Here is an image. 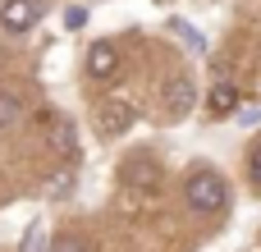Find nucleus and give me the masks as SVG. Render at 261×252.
<instances>
[{
	"label": "nucleus",
	"mask_w": 261,
	"mask_h": 252,
	"mask_svg": "<svg viewBox=\"0 0 261 252\" xmlns=\"http://www.w3.org/2000/svg\"><path fill=\"white\" fill-rule=\"evenodd\" d=\"M184 197H188V207L197 216H220L225 202H229V188H225V179L216 170H193L184 179Z\"/></svg>",
	"instance_id": "obj_1"
},
{
	"label": "nucleus",
	"mask_w": 261,
	"mask_h": 252,
	"mask_svg": "<svg viewBox=\"0 0 261 252\" xmlns=\"http://www.w3.org/2000/svg\"><path fill=\"white\" fill-rule=\"evenodd\" d=\"M50 252H92V248H87V239H78V234H60V239L50 243Z\"/></svg>",
	"instance_id": "obj_11"
},
{
	"label": "nucleus",
	"mask_w": 261,
	"mask_h": 252,
	"mask_svg": "<svg viewBox=\"0 0 261 252\" xmlns=\"http://www.w3.org/2000/svg\"><path fill=\"white\" fill-rule=\"evenodd\" d=\"M87 73L101 78V83H110V78L119 73V51H115V41H92V51H87Z\"/></svg>",
	"instance_id": "obj_5"
},
{
	"label": "nucleus",
	"mask_w": 261,
	"mask_h": 252,
	"mask_svg": "<svg viewBox=\"0 0 261 252\" xmlns=\"http://www.w3.org/2000/svg\"><path fill=\"white\" fill-rule=\"evenodd\" d=\"M46 138H50V152H60L64 161L78 156V133H73V124L64 115H46Z\"/></svg>",
	"instance_id": "obj_6"
},
{
	"label": "nucleus",
	"mask_w": 261,
	"mask_h": 252,
	"mask_svg": "<svg viewBox=\"0 0 261 252\" xmlns=\"http://www.w3.org/2000/svg\"><path fill=\"white\" fill-rule=\"evenodd\" d=\"M83 23H87V9H69L64 14V28H83Z\"/></svg>",
	"instance_id": "obj_15"
},
{
	"label": "nucleus",
	"mask_w": 261,
	"mask_h": 252,
	"mask_svg": "<svg viewBox=\"0 0 261 252\" xmlns=\"http://www.w3.org/2000/svg\"><path fill=\"white\" fill-rule=\"evenodd\" d=\"M170 32H174V37H184V46H188L193 55H206V37H202L188 18H170Z\"/></svg>",
	"instance_id": "obj_9"
},
{
	"label": "nucleus",
	"mask_w": 261,
	"mask_h": 252,
	"mask_svg": "<svg viewBox=\"0 0 261 252\" xmlns=\"http://www.w3.org/2000/svg\"><path fill=\"white\" fill-rule=\"evenodd\" d=\"M18 119H23V96L0 87V129H14Z\"/></svg>",
	"instance_id": "obj_10"
},
{
	"label": "nucleus",
	"mask_w": 261,
	"mask_h": 252,
	"mask_svg": "<svg viewBox=\"0 0 261 252\" xmlns=\"http://www.w3.org/2000/svg\"><path fill=\"white\" fill-rule=\"evenodd\" d=\"M193 106H197V87H193V78H188V73L170 78L165 92H161V115H165V119H188Z\"/></svg>",
	"instance_id": "obj_2"
},
{
	"label": "nucleus",
	"mask_w": 261,
	"mask_h": 252,
	"mask_svg": "<svg viewBox=\"0 0 261 252\" xmlns=\"http://www.w3.org/2000/svg\"><path fill=\"white\" fill-rule=\"evenodd\" d=\"M41 9H46L41 0H5V5H0V28H5V32H28V28L41 18Z\"/></svg>",
	"instance_id": "obj_4"
},
{
	"label": "nucleus",
	"mask_w": 261,
	"mask_h": 252,
	"mask_svg": "<svg viewBox=\"0 0 261 252\" xmlns=\"http://www.w3.org/2000/svg\"><path fill=\"white\" fill-rule=\"evenodd\" d=\"M23 252H46V230H41V225H32V230H28V239H23Z\"/></svg>",
	"instance_id": "obj_12"
},
{
	"label": "nucleus",
	"mask_w": 261,
	"mask_h": 252,
	"mask_svg": "<svg viewBox=\"0 0 261 252\" xmlns=\"http://www.w3.org/2000/svg\"><path fill=\"white\" fill-rule=\"evenodd\" d=\"M124 184L151 193V188H161V165L151 156H133V161H124Z\"/></svg>",
	"instance_id": "obj_7"
},
{
	"label": "nucleus",
	"mask_w": 261,
	"mask_h": 252,
	"mask_svg": "<svg viewBox=\"0 0 261 252\" xmlns=\"http://www.w3.org/2000/svg\"><path fill=\"white\" fill-rule=\"evenodd\" d=\"M206 110H211V115H229V110H239V87L216 83V87H211V96H206Z\"/></svg>",
	"instance_id": "obj_8"
},
{
	"label": "nucleus",
	"mask_w": 261,
	"mask_h": 252,
	"mask_svg": "<svg viewBox=\"0 0 261 252\" xmlns=\"http://www.w3.org/2000/svg\"><path fill=\"white\" fill-rule=\"evenodd\" d=\"M133 119H138V110H133L128 101H101V106H96V129H101L106 138L128 133V129H133Z\"/></svg>",
	"instance_id": "obj_3"
},
{
	"label": "nucleus",
	"mask_w": 261,
	"mask_h": 252,
	"mask_svg": "<svg viewBox=\"0 0 261 252\" xmlns=\"http://www.w3.org/2000/svg\"><path fill=\"white\" fill-rule=\"evenodd\" d=\"M69 188H73V170H64V174L50 179V193H55V197H69Z\"/></svg>",
	"instance_id": "obj_13"
},
{
	"label": "nucleus",
	"mask_w": 261,
	"mask_h": 252,
	"mask_svg": "<svg viewBox=\"0 0 261 252\" xmlns=\"http://www.w3.org/2000/svg\"><path fill=\"white\" fill-rule=\"evenodd\" d=\"M248 174H252V184L261 188V147H252V161H248Z\"/></svg>",
	"instance_id": "obj_14"
}]
</instances>
